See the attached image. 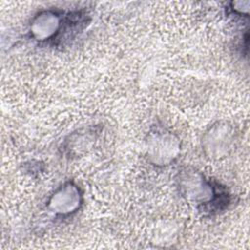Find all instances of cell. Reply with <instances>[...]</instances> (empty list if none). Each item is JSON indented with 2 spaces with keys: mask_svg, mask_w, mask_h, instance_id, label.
Returning <instances> with one entry per match:
<instances>
[{
  "mask_svg": "<svg viewBox=\"0 0 250 250\" xmlns=\"http://www.w3.org/2000/svg\"><path fill=\"white\" fill-rule=\"evenodd\" d=\"M60 18L52 11H45L36 16L31 24V31L38 40L51 37L59 29Z\"/></svg>",
  "mask_w": 250,
  "mask_h": 250,
  "instance_id": "6da1fadb",
  "label": "cell"
}]
</instances>
